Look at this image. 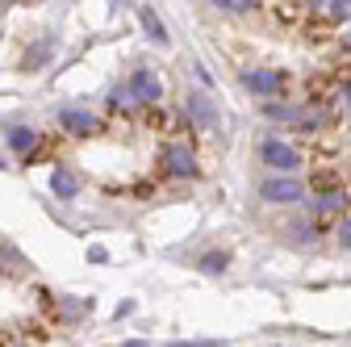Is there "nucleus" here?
Returning a JSON list of instances; mask_svg holds the SVG:
<instances>
[{
    "mask_svg": "<svg viewBox=\"0 0 351 347\" xmlns=\"http://www.w3.org/2000/svg\"><path fill=\"white\" fill-rule=\"evenodd\" d=\"M243 84H247V93H255V97H276V93L285 88V71H272V67H263V71H247V75H243Z\"/></svg>",
    "mask_w": 351,
    "mask_h": 347,
    "instance_id": "obj_3",
    "label": "nucleus"
},
{
    "mask_svg": "<svg viewBox=\"0 0 351 347\" xmlns=\"http://www.w3.org/2000/svg\"><path fill=\"white\" fill-rule=\"evenodd\" d=\"M138 21H143V29H147V34L159 42V47H167V29H163V21H159L151 9H138Z\"/></svg>",
    "mask_w": 351,
    "mask_h": 347,
    "instance_id": "obj_8",
    "label": "nucleus"
},
{
    "mask_svg": "<svg viewBox=\"0 0 351 347\" xmlns=\"http://www.w3.org/2000/svg\"><path fill=\"white\" fill-rule=\"evenodd\" d=\"M343 201H347V193H339V189H335V193H322V197H318V205H314V209H318V213H326V209H339V205H343Z\"/></svg>",
    "mask_w": 351,
    "mask_h": 347,
    "instance_id": "obj_11",
    "label": "nucleus"
},
{
    "mask_svg": "<svg viewBox=\"0 0 351 347\" xmlns=\"http://www.w3.org/2000/svg\"><path fill=\"white\" fill-rule=\"evenodd\" d=\"M268 117H276V121H297L301 113H297L293 105H289V109H285V105H268Z\"/></svg>",
    "mask_w": 351,
    "mask_h": 347,
    "instance_id": "obj_14",
    "label": "nucleus"
},
{
    "mask_svg": "<svg viewBox=\"0 0 351 347\" xmlns=\"http://www.w3.org/2000/svg\"><path fill=\"white\" fill-rule=\"evenodd\" d=\"M259 155H263V163L276 167V171H293L297 167V151L289 143H280V139H268V143L259 147Z\"/></svg>",
    "mask_w": 351,
    "mask_h": 347,
    "instance_id": "obj_4",
    "label": "nucleus"
},
{
    "mask_svg": "<svg viewBox=\"0 0 351 347\" xmlns=\"http://www.w3.org/2000/svg\"><path fill=\"white\" fill-rule=\"evenodd\" d=\"M217 9H226V13H247V9H255L259 0H213Z\"/></svg>",
    "mask_w": 351,
    "mask_h": 347,
    "instance_id": "obj_12",
    "label": "nucleus"
},
{
    "mask_svg": "<svg viewBox=\"0 0 351 347\" xmlns=\"http://www.w3.org/2000/svg\"><path fill=\"white\" fill-rule=\"evenodd\" d=\"M259 197L272 201V205H297V201L305 197V189H301V180H293V176H276V180H263V184H259Z\"/></svg>",
    "mask_w": 351,
    "mask_h": 347,
    "instance_id": "obj_1",
    "label": "nucleus"
},
{
    "mask_svg": "<svg viewBox=\"0 0 351 347\" xmlns=\"http://www.w3.org/2000/svg\"><path fill=\"white\" fill-rule=\"evenodd\" d=\"M305 5H322V0H305Z\"/></svg>",
    "mask_w": 351,
    "mask_h": 347,
    "instance_id": "obj_16",
    "label": "nucleus"
},
{
    "mask_svg": "<svg viewBox=\"0 0 351 347\" xmlns=\"http://www.w3.org/2000/svg\"><path fill=\"white\" fill-rule=\"evenodd\" d=\"M59 125L67 130V134H75V139H88L97 130V121H93V113H84V109H59Z\"/></svg>",
    "mask_w": 351,
    "mask_h": 347,
    "instance_id": "obj_6",
    "label": "nucleus"
},
{
    "mask_svg": "<svg viewBox=\"0 0 351 347\" xmlns=\"http://www.w3.org/2000/svg\"><path fill=\"white\" fill-rule=\"evenodd\" d=\"M226 268V255L222 251H209L205 259H201V272H222Z\"/></svg>",
    "mask_w": 351,
    "mask_h": 347,
    "instance_id": "obj_13",
    "label": "nucleus"
},
{
    "mask_svg": "<svg viewBox=\"0 0 351 347\" xmlns=\"http://www.w3.org/2000/svg\"><path fill=\"white\" fill-rule=\"evenodd\" d=\"M163 171H167V176H193V171H197V159H193V151H189L184 143L167 147V151H163Z\"/></svg>",
    "mask_w": 351,
    "mask_h": 347,
    "instance_id": "obj_5",
    "label": "nucleus"
},
{
    "mask_svg": "<svg viewBox=\"0 0 351 347\" xmlns=\"http://www.w3.org/2000/svg\"><path fill=\"white\" fill-rule=\"evenodd\" d=\"M51 193L63 197V201H71L80 193V176H75V171H67V167H55L51 171Z\"/></svg>",
    "mask_w": 351,
    "mask_h": 347,
    "instance_id": "obj_7",
    "label": "nucleus"
},
{
    "mask_svg": "<svg viewBox=\"0 0 351 347\" xmlns=\"http://www.w3.org/2000/svg\"><path fill=\"white\" fill-rule=\"evenodd\" d=\"M34 139H38L34 130H9V147H13L17 155H21V151H34Z\"/></svg>",
    "mask_w": 351,
    "mask_h": 347,
    "instance_id": "obj_9",
    "label": "nucleus"
},
{
    "mask_svg": "<svg viewBox=\"0 0 351 347\" xmlns=\"http://www.w3.org/2000/svg\"><path fill=\"white\" fill-rule=\"evenodd\" d=\"M322 5H326L330 21H347L351 17V0H322Z\"/></svg>",
    "mask_w": 351,
    "mask_h": 347,
    "instance_id": "obj_10",
    "label": "nucleus"
},
{
    "mask_svg": "<svg viewBox=\"0 0 351 347\" xmlns=\"http://www.w3.org/2000/svg\"><path fill=\"white\" fill-rule=\"evenodd\" d=\"M339 239H343V247H351V222H343V230H339Z\"/></svg>",
    "mask_w": 351,
    "mask_h": 347,
    "instance_id": "obj_15",
    "label": "nucleus"
},
{
    "mask_svg": "<svg viewBox=\"0 0 351 347\" xmlns=\"http://www.w3.org/2000/svg\"><path fill=\"white\" fill-rule=\"evenodd\" d=\"M163 97V84H159V75L155 71H134L130 75V101H138V105H155Z\"/></svg>",
    "mask_w": 351,
    "mask_h": 347,
    "instance_id": "obj_2",
    "label": "nucleus"
}]
</instances>
